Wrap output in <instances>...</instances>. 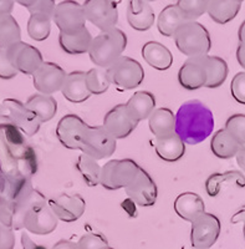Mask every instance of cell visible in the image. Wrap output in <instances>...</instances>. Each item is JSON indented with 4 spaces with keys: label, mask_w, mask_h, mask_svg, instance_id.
Returning <instances> with one entry per match:
<instances>
[{
    "label": "cell",
    "mask_w": 245,
    "mask_h": 249,
    "mask_svg": "<svg viewBox=\"0 0 245 249\" xmlns=\"http://www.w3.org/2000/svg\"><path fill=\"white\" fill-rule=\"evenodd\" d=\"M240 9L242 4L235 3L233 0H210L207 14L214 23L224 25L237 18Z\"/></svg>",
    "instance_id": "34"
},
{
    "label": "cell",
    "mask_w": 245,
    "mask_h": 249,
    "mask_svg": "<svg viewBox=\"0 0 245 249\" xmlns=\"http://www.w3.org/2000/svg\"><path fill=\"white\" fill-rule=\"evenodd\" d=\"M141 170V166L131 159L111 160L102 166L100 184L105 190L119 191L127 188Z\"/></svg>",
    "instance_id": "6"
},
{
    "label": "cell",
    "mask_w": 245,
    "mask_h": 249,
    "mask_svg": "<svg viewBox=\"0 0 245 249\" xmlns=\"http://www.w3.org/2000/svg\"><path fill=\"white\" fill-rule=\"evenodd\" d=\"M66 75L68 72L56 62L44 61L33 75V84L39 93L54 95L61 91Z\"/></svg>",
    "instance_id": "15"
},
{
    "label": "cell",
    "mask_w": 245,
    "mask_h": 249,
    "mask_svg": "<svg viewBox=\"0 0 245 249\" xmlns=\"http://www.w3.org/2000/svg\"><path fill=\"white\" fill-rule=\"evenodd\" d=\"M52 249H79L77 248V243L69 239H61L57 243L54 244Z\"/></svg>",
    "instance_id": "50"
},
{
    "label": "cell",
    "mask_w": 245,
    "mask_h": 249,
    "mask_svg": "<svg viewBox=\"0 0 245 249\" xmlns=\"http://www.w3.org/2000/svg\"><path fill=\"white\" fill-rule=\"evenodd\" d=\"M178 82L182 88L188 91L206 88L207 71L203 56L189 57L183 62V65L178 71Z\"/></svg>",
    "instance_id": "19"
},
{
    "label": "cell",
    "mask_w": 245,
    "mask_h": 249,
    "mask_svg": "<svg viewBox=\"0 0 245 249\" xmlns=\"http://www.w3.org/2000/svg\"><path fill=\"white\" fill-rule=\"evenodd\" d=\"M0 234H1V224H0Z\"/></svg>",
    "instance_id": "59"
},
{
    "label": "cell",
    "mask_w": 245,
    "mask_h": 249,
    "mask_svg": "<svg viewBox=\"0 0 245 249\" xmlns=\"http://www.w3.org/2000/svg\"><path fill=\"white\" fill-rule=\"evenodd\" d=\"M3 190H4V176L3 173H1V171H0V195L3 193Z\"/></svg>",
    "instance_id": "55"
},
{
    "label": "cell",
    "mask_w": 245,
    "mask_h": 249,
    "mask_svg": "<svg viewBox=\"0 0 245 249\" xmlns=\"http://www.w3.org/2000/svg\"><path fill=\"white\" fill-rule=\"evenodd\" d=\"M192 249H197V248H192Z\"/></svg>",
    "instance_id": "61"
},
{
    "label": "cell",
    "mask_w": 245,
    "mask_h": 249,
    "mask_svg": "<svg viewBox=\"0 0 245 249\" xmlns=\"http://www.w3.org/2000/svg\"><path fill=\"white\" fill-rule=\"evenodd\" d=\"M188 20L184 14L180 12L177 4H169L163 8L157 18V29L159 34L166 37H172L175 31L182 25L187 23Z\"/></svg>",
    "instance_id": "28"
},
{
    "label": "cell",
    "mask_w": 245,
    "mask_h": 249,
    "mask_svg": "<svg viewBox=\"0 0 245 249\" xmlns=\"http://www.w3.org/2000/svg\"><path fill=\"white\" fill-rule=\"evenodd\" d=\"M148 127L155 139H163L175 133V113L171 108H156L148 117Z\"/></svg>",
    "instance_id": "25"
},
{
    "label": "cell",
    "mask_w": 245,
    "mask_h": 249,
    "mask_svg": "<svg viewBox=\"0 0 245 249\" xmlns=\"http://www.w3.org/2000/svg\"><path fill=\"white\" fill-rule=\"evenodd\" d=\"M0 106H1V102H0Z\"/></svg>",
    "instance_id": "60"
},
{
    "label": "cell",
    "mask_w": 245,
    "mask_h": 249,
    "mask_svg": "<svg viewBox=\"0 0 245 249\" xmlns=\"http://www.w3.org/2000/svg\"><path fill=\"white\" fill-rule=\"evenodd\" d=\"M93 36L88 28L73 35H59V45L64 53L68 55H84L88 54Z\"/></svg>",
    "instance_id": "29"
},
{
    "label": "cell",
    "mask_w": 245,
    "mask_h": 249,
    "mask_svg": "<svg viewBox=\"0 0 245 249\" xmlns=\"http://www.w3.org/2000/svg\"><path fill=\"white\" fill-rule=\"evenodd\" d=\"M144 1H147V3H152V1H155V0H144Z\"/></svg>",
    "instance_id": "58"
},
{
    "label": "cell",
    "mask_w": 245,
    "mask_h": 249,
    "mask_svg": "<svg viewBox=\"0 0 245 249\" xmlns=\"http://www.w3.org/2000/svg\"><path fill=\"white\" fill-rule=\"evenodd\" d=\"M21 41V29L12 14L0 17V49H8L9 46Z\"/></svg>",
    "instance_id": "36"
},
{
    "label": "cell",
    "mask_w": 245,
    "mask_h": 249,
    "mask_svg": "<svg viewBox=\"0 0 245 249\" xmlns=\"http://www.w3.org/2000/svg\"><path fill=\"white\" fill-rule=\"evenodd\" d=\"M230 93L238 104L245 105V71L238 72L233 77L230 82Z\"/></svg>",
    "instance_id": "42"
},
{
    "label": "cell",
    "mask_w": 245,
    "mask_h": 249,
    "mask_svg": "<svg viewBox=\"0 0 245 249\" xmlns=\"http://www.w3.org/2000/svg\"><path fill=\"white\" fill-rule=\"evenodd\" d=\"M101 249H115V248H112V247H110V246H106V247H104V248H101Z\"/></svg>",
    "instance_id": "56"
},
{
    "label": "cell",
    "mask_w": 245,
    "mask_h": 249,
    "mask_svg": "<svg viewBox=\"0 0 245 249\" xmlns=\"http://www.w3.org/2000/svg\"><path fill=\"white\" fill-rule=\"evenodd\" d=\"M111 85L119 90L127 91L137 89L144 80L143 66L130 56H122L107 69Z\"/></svg>",
    "instance_id": "7"
},
{
    "label": "cell",
    "mask_w": 245,
    "mask_h": 249,
    "mask_svg": "<svg viewBox=\"0 0 245 249\" xmlns=\"http://www.w3.org/2000/svg\"><path fill=\"white\" fill-rule=\"evenodd\" d=\"M238 64L245 70V44H239L237 48Z\"/></svg>",
    "instance_id": "51"
},
{
    "label": "cell",
    "mask_w": 245,
    "mask_h": 249,
    "mask_svg": "<svg viewBox=\"0 0 245 249\" xmlns=\"http://www.w3.org/2000/svg\"><path fill=\"white\" fill-rule=\"evenodd\" d=\"M173 210L180 219L192 223L206 212V204L198 193L183 192L175 197Z\"/></svg>",
    "instance_id": "21"
},
{
    "label": "cell",
    "mask_w": 245,
    "mask_h": 249,
    "mask_svg": "<svg viewBox=\"0 0 245 249\" xmlns=\"http://www.w3.org/2000/svg\"><path fill=\"white\" fill-rule=\"evenodd\" d=\"M117 147V140L104 126H90L82 143L81 152L90 156L91 159H110Z\"/></svg>",
    "instance_id": "9"
},
{
    "label": "cell",
    "mask_w": 245,
    "mask_h": 249,
    "mask_svg": "<svg viewBox=\"0 0 245 249\" xmlns=\"http://www.w3.org/2000/svg\"><path fill=\"white\" fill-rule=\"evenodd\" d=\"M137 122L130 116L124 104L113 106L104 117V126L116 140L128 137L137 127Z\"/></svg>",
    "instance_id": "18"
},
{
    "label": "cell",
    "mask_w": 245,
    "mask_h": 249,
    "mask_svg": "<svg viewBox=\"0 0 245 249\" xmlns=\"http://www.w3.org/2000/svg\"><path fill=\"white\" fill-rule=\"evenodd\" d=\"M15 234L14 230L10 227L1 224V234H0V249H14Z\"/></svg>",
    "instance_id": "46"
},
{
    "label": "cell",
    "mask_w": 245,
    "mask_h": 249,
    "mask_svg": "<svg viewBox=\"0 0 245 249\" xmlns=\"http://www.w3.org/2000/svg\"><path fill=\"white\" fill-rule=\"evenodd\" d=\"M207 71V89H218L226 82L229 74L228 64L224 59L215 55L203 56Z\"/></svg>",
    "instance_id": "33"
},
{
    "label": "cell",
    "mask_w": 245,
    "mask_h": 249,
    "mask_svg": "<svg viewBox=\"0 0 245 249\" xmlns=\"http://www.w3.org/2000/svg\"><path fill=\"white\" fill-rule=\"evenodd\" d=\"M49 206L59 221L72 223L86 211V201L80 195H60L49 201Z\"/></svg>",
    "instance_id": "17"
},
{
    "label": "cell",
    "mask_w": 245,
    "mask_h": 249,
    "mask_svg": "<svg viewBox=\"0 0 245 249\" xmlns=\"http://www.w3.org/2000/svg\"><path fill=\"white\" fill-rule=\"evenodd\" d=\"M230 222L234 224L240 223V222H243V223H244V226H243V234H244V239H245V206L242 207V208H239L237 212L234 213L233 217H231V219H230Z\"/></svg>",
    "instance_id": "48"
},
{
    "label": "cell",
    "mask_w": 245,
    "mask_h": 249,
    "mask_svg": "<svg viewBox=\"0 0 245 249\" xmlns=\"http://www.w3.org/2000/svg\"><path fill=\"white\" fill-rule=\"evenodd\" d=\"M59 219L49 206V201L35 204L24 218V228L31 234L48 235L57 228Z\"/></svg>",
    "instance_id": "14"
},
{
    "label": "cell",
    "mask_w": 245,
    "mask_h": 249,
    "mask_svg": "<svg viewBox=\"0 0 245 249\" xmlns=\"http://www.w3.org/2000/svg\"><path fill=\"white\" fill-rule=\"evenodd\" d=\"M19 74L8 56L5 49H0V79L10 80L14 79Z\"/></svg>",
    "instance_id": "43"
},
{
    "label": "cell",
    "mask_w": 245,
    "mask_h": 249,
    "mask_svg": "<svg viewBox=\"0 0 245 249\" xmlns=\"http://www.w3.org/2000/svg\"><path fill=\"white\" fill-rule=\"evenodd\" d=\"M21 247H23V249H48L45 248V247L35 243L26 233H23V234H21Z\"/></svg>",
    "instance_id": "47"
},
{
    "label": "cell",
    "mask_w": 245,
    "mask_h": 249,
    "mask_svg": "<svg viewBox=\"0 0 245 249\" xmlns=\"http://www.w3.org/2000/svg\"><path fill=\"white\" fill-rule=\"evenodd\" d=\"M36 152L19 128L6 122L0 124V171L4 178L29 177L37 172Z\"/></svg>",
    "instance_id": "1"
},
{
    "label": "cell",
    "mask_w": 245,
    "mask_h": 249,
    "mask_svg": "<svg viewBox=\"0 0 245 249\" xmlns=\"http://www.w3.org/2000/svg\"><path fill=\"white\" fill-rule=\"evenodd\" d=\"M0 121L13 124L28 137L35 136L42 124L36 115L17 99H5L1 102Z\"/></svg>",
    "instance_id": "5"
},
{
    "label": "cell",
    "mask_w": 245,
    "mask_h": 249,
    "mask_svg": "<svg viewBox=\"0 0 245 249\" xmlns=\"http://www.w3.org/2000/svg\"><path fill=\"white\" fill-rule=\"evenodd\" d=\"M5 50L12 64L20 74L33 76L35 71L44 62L41 51L34 45H30L24 41H19L14 45L9 46Z\"/></svg>",
    "instance_id": "13"
},
{
    "label": "cell",
    "mask_w": 245,
    "mask_h": 249,
    "mask_svg": "<svg viewBox=\"0 0 245 249\" xmlns=\"http://www.w3.org/2000/svg\"><path fill=\"white\" fill-rule=\"evenodd\" d=\"M14 1L17 4H19V5L24 6V8L30 9L31 6H34L39 0H14Z\"/></svg>",
    "instance_id": "53"
},
{
    "label": "cell",
    "mask_w": 245,
    "mask_h": 249,
    "mask_svg": "<svg viewBox=\"0 0 245 249\" xmlns=\"http://www.w3.org/2000/svg\"><path fill=\"white\" fill-rule=\"evenodd\" d=\"M82 6L86 20L101 31L117 28L119 8L113 0H85Z\"/></svg>",
    "instance_id": "11"
},
{
    "label": "cell",
    "mask_w": 245,
    "mask_h": 249,
    "mask_svg": "<svg viewBox=\"0 0 245 249\" xmlns=\"http://www.w3.org/2000/svg\"><path fill=\"white\" fill-rule=\"evenodd\" d=\"M108 246L106 237L100 233H86L77 242L79 249H101Z\"/></svg>",
    "instance_id": "41"
},
{
    "label": "cell",
    "mask_w": 245,
    "mask_h": 249,
    "mask_svg": "<svg viewBox=\"0 0 245 249\" xmlns=\"http://www.w3.org/2000/svg\"><path fill=\"white\" fill-rule=\"evenodd\" d=\"M240 146L233 137L228 133L226 128H220L217 132L213 133L210 140L211 153L220 160H229L235 157Z\"/></svg>",
    "instance_id": "31"
},
{
    "label": "cell",
    "mask_w": 245,
    "mask_h": 249,
    "mask_svg": "<svg viewBox=\"0 0 245 249\" xmlns=\"http://www.w3.org/2000/svg\"><path fill=\"white\" fill-rule=\"evenodd\" d=\"M186 146L178 135L173 133L171 136L155 140L156 155L164 162L173 163L178 162L186 153Z\"/></svg>",
    "instance_id": "26"
},
{
    "label": "cell",
    "mask_w": 245,
    "mask_h": 249,
    "mask_svg": "<svg viewBox=\"0 0 245 249\" xmlns=\"http://www.w3.org/2000/svg\"><path fill=\"white\" fill-rule=\"evenodd\" d=\"M85 75H86L85 71L79 70L69 72L66 75L60 92L64 95L68 101L72 102V104H82L92 96L86 85Z\"/></svg>",
    "instance_id": "22"
},
{
    "label": "cell",
    "mask_w": 245,
    "mask_h": 249,
    "mask_svg": "<svg viewBox=\"0 0 245 249\" xmlns=\"http://www.w3.org/2000/svg\"><path fill=\"white\" fill-rule=\"evenodd\" d=\"M222 231L219 218L213 213L204 212L192 222L191 244L197 249H210L217 243Z\"/></svg>",
    "instance_id": "10"
},
{
    "label": "cell",
    "mask_w": 245,
    "mask_h": 249,
    "mask_svg": "<svg viewBox=\"0 0 245 249\" xmlns=\"http://www.w3.org/2000/svg\"><path fill=\"white\" fill-rule=\"evenodd\" d=\"M14 0H0V17L1 15L12 14L14 9Z\"/></svg>",
    "instance_id": "49"
},
{
    "label": "cell",
    "mask_w": 245,
    "mask_h": 249,
    "mask_svg": "<svg viewBox=\"0 0 245 249\" xmlns=\"http://www.w3.org/2000/svg\"><path fill=\"white\" fill-rule=\"evenodd\" d=\"M52 18L42 14H30L28 20V34L35 41H44L51 34Z\"/></svg>",
    "instance_id": "37"
},
{
    "label": "cell",
    "mask_w": 245,
    "mask_h": 249,
    "mask_svg": "<svg viewBox=\"0 0 245 249\" xmlns=\"http://www.w3.org/2000/svg\"><path fill=\"white\" fill-rule=\"evenodd\" d=\"M52 21L60 34L73 35L86 28V17L82 4L77 3L76 0H64L56 4Z\"/></svg>",
    "instance_id": "8"
},
{
    "label": "cell",
    "mask_w": 245,
    "mask_h": 249,
    "mask_svg": "<svg viewBox=\"0 0 245 249\" xmlns=\"http://www.w3.org/2000/svg\"><path fill=\"white\" fill-rule=\"evenodd\" d=\"M13 218H14V208L0 195V224L12 228Z\"/></svg>",
    "instance_id": "45"
},
{
    "label": "cell",
    "mask_w": 245,
    "mask_h": 249,
    "mask_svg": "<svg viewBox=\"0 0 245 249\" xmlns=\"http://www.w3.org/2000/svg\"><path fill=\"white\" fill-rule=\"evenodd\" d=\"M88 127L90 126L81 117L73 113H68L57 122L56 137L60 143L68 150L81 151Z\"/></svg>",
    "instance_id": "12"
},
{
    "label": "cell",
    "mask_w": 245,
    "mask_h": 249,
    "mask_svg": "<svg viewBox=\"0 0 245 249\" xmlns=\"http://www.w3.org/2000/svg\"><path fill=\"white\" fill-rule=\"evenodd\" d=\"M34 190L33 178H29V177H12V178H4V190L1 196L14 208L20 202L24 201Z\"/></svg>",
    "instance_id": "27"
},
{
    "label": "cell",
    "mask_w": 245,
    "mask_h": 249,
    "mask_svg": "<svg viewBox=\"0 0 245 249\" xmlns=\"http://www.w3.org/2000/svg\"><path fill=\"white\" fill-rule=\"evenodd\" d=\"M227 183L234 184L239 188H244L245 176L239 171H226V172L213 173L206 181L207 193H208L209 197H217Z\"/></svg>",
    "instance_id": "32"
},
{
    "label": "cell",
    "mask_w": 245,
    "mask_h": 249,
    "mask_svg": "<svg viewBox=\"0 0 245 249\" xmlns=\"http://www.w3.org/2000/svg\"><path fill=\"white\" fill-rule=\"evenodd\" d=\"M56 0H39L34 6L28 9L30 14H42L48 17H54Z\"/></svg>",
    "instance_id": "44"
},
{
    "label": "cell",
    "mask_w": 245,
    "mask_h": 249,
    "mask_svg": "<svg viewBox=\"0 0 245 249\" xmlns=\"http://www.w3.org/2000/svg\"><path fill=\"white\" fill-rule=\"evenodd\" d=\"M233 1H235V3H239V4H242L243 1H244V0H233Z\"/></svg>",
    "instance_id": "57"
},
{
    "label": "cell",
    "mask_w": 245,
    "mask_h": 249,
    "mask_svg": "<svg viewBox=\"0 0 245 249\" xmlns=\"http://www.w3.org/2000/svg\"><path fill=\"white\" fill-rule=\"evenodd\" d=\"M238 39H239V44H245V20L239 26V30H238Z\"/></svg>",
    "instance_id": "54"
},
{
    "label": "cell",
    "mask_w": 245,
    "mask_h": 249,
    "mask_svg": "<svg viewBox=\"0 0 245 249\" xmlns=\"http://www.w3.org/2000/svg\"><path fill=\"white\" fill-rule=\"evenodd\" d=\"M127 48V36L119 28L108 31H101L93 37L88 56L96 68L106 69L115 64L120 57L123 56Z\"/></svg>",
    "instance_id": "3"
},
{
    "label": "cell",
    "mask_w": 245,
    "mask_h": 249,
    "mask_svg": "<svg viewBox=\"0 0 245 249\" xmlns=\"http://www.w3.org/2000/svg\"><path fill=\"white\" fill-rule=\"evenodd\" d=\"M235 159H237V163L240 168L243 170V172H245V144L240 147V150L238 151L237 156H235Z\"/></svg>",
    "instance_id": "52"
},
{
    "label": "cell",
    "mask_w": 245,
    "mask_h": 249,
    "mask_svg": "<svg viewBox=\"0 0 245 249\" xmlns=\"http://www.w3.org/2000/svg\"><path fill=\"white\" fill-rule=\"evenodd\" d=\"M126 15L128 25L136 31L150 30L156 21L152 5L144 0H130Z\"/></svg>",
    "instance_id": "20"
},
{
    "label": "cell",
    "mask_w": 245,
    "mask_h": 249,
    "mask_svg": "<svg viewBox=\"0 0 245 249\" xmlns=\"http://www.w3.org/2000/svg\"><path fill=\"white\" fill-rule=\"evenodd\" d=\"M178 50L187 57H202L209 55L211 39L208 29L198 21H187L173 35Z\"/></svg>",
    "instance_id": "4"
},
{
    "label": "cell",
    "mask_w": 245,
    "mask_h": 249,
    "mask_svg": "<svg viewBox=\"0 0 245 249\" xmlns=\"http://www.w3.org/2000/svg\"><path fill=\"white\" fill-rule=\"evenodd\" d=\"M86 85L91 95H102L110 89L111 81L107 70L101 68H93L86 71L85 75Z\"/></svg>",
    "instance_id": "38"
},
{
    "label": "cell",
    "mask_w": 245,
    "mask_h": 249,
    "mask_svg": "<svg viewBox=\"0 0 245 249\" xmlns=\"http://www.w3.org/2000/svg\"><path fill=\"white\" fill-rule=\"evenodd\" d=\"M124 192L133 203L140 207L155 206L158 198V188L155 179L142 167L135 181L124 188Z\"/></svg>",
    "instance_id": "16"
},
{
    "label": "cell",
    "mask_w": 245,
    "mask_h": 249,
    "mask_svg": "<svg viewBox=\"0 0 245 249\" xmlns=\"http://www.w3.org/2000/svg\"><path fill=\"white\" fill-rule=\"evenodd\" d=\"M228 133L240 146L245 144V115L244 113H234L226 121L224 126Z\"/></svg>",
    "instance_id": "40"
},
{
    "label": "cell",
    "mask_w": 245,
    "mask_h": 249,
    "mask_svg": "<svg viewBox=\"0 0 245 249\" xmlns=\"http://www.w3.org/2000/svg\"><path fill=\"white\" fill-rule=\"evenodd\" d=\"M142 57L147 65L158 71H167L173 65V55L171 50L158 41H147L142 46Z\"/></svg>",
    "instance_id": "23"
},
{
    "label": "cell",
    "mask_w": 245,
    "mask_h": 249,
    "mask_svg": "<svg viewBox=\"0 0 245 249\" xmlns=\"http://www.w3.org/2000/svg\"><path fill=\"white\" fill-rule=\"evenodd\" d=\"M214 130V115L199 100H189L175 113V135L186 144L195 146L206 141Z\"/></svg>",
    "instance_id": "2"
},
{
    "label": "cell",
    "mask_w": 245,
    "mask_h": 249,
    "mask_svg": "<svg viewBox=\"0 0 245 249\" xmlns=\"http://www.w3.org/2000/svg\"><path fill=\"white\" fill-rule=\"evenodd\" d=\"M25 106L36 115L42 124L54 119L57 112V101L52 95L34 93L26 100Z\"/></svg>",
    "instance_id": "30"
},
{
    "label": "cell",
    "mask_w": 245,
    "mask_h": 249,
    "mask_svg": "<svg viewBox=\"0 0 245 249\" xmlns=\"http://www.w3.org/2000/svg\"><path fill=\"white\" fill-rule=\"evenodd\" d=\"M124 105L130 116L140 124L143 120H148L151 113L156 110V97L150 91H137Z\"/></svg>",
    "instance_id": "24"
},
{
    "label": "cell",
    "mask_w": 245,
    "mask_h": 249,
    "mask_svg": "<svg viewBox=\"0 0 245 249\" xmlns=\"http://www.w3.org/2000/svg\"><path fill=\"white\" fill-rule=\"evenodd\" d=\"M210 0H178L177 6L188 21H197L202 15L207 14Z\"/></svg>",
    "instance_id": "39"
},
{
    "label": "cell",
    "mask_w": 245,
    "mask_h": 249,
    "mask_svg": "<svg viewBox=\"0 0 245 249\" xmlns=\"http://www.w3.org/2000/svg\"><path fill=\"white\" fill-rule=\"evenodd\" d=\"M76 170L79 171L81 178L88 187H96L101 181L102 166H100L99 161L91 159L90 156L81 153L76 161Z\"/></svg>",
    "instance_id": "35"
}]
</instances>
